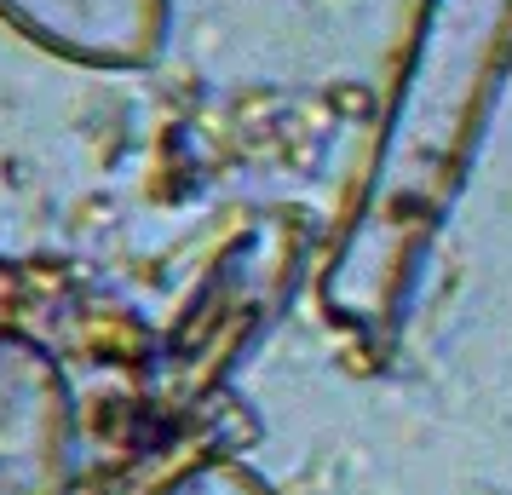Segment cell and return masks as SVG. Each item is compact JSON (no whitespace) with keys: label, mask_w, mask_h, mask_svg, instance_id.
Returning a JSON list of instances; mask_svg holds the SVG:
<instances>
[{"label":"cell","mask_w":512,"mask_h":495,"mask_svg":"<svg viewBox=\"0 0 512 495\" xmlns=\"http://www.w3.org/2000/svg\"><path fill=\"white\" fill-rule=\"evenodd\" d=\"M507 75L512 0H426L363 196L317 283L328 323L363 352H386L409 323Z\"/></svg>","instance_id":"cell-1"},{"label":"cell","mask_w":512,"mask_h":495,"mask_svg":"<svg viewBox=\"0 0 512 495\" xmlns=\"http://www.w3.org/2000/svg\"><path fill=\"white\" fill-rule=\"evenodd\" d=\"M81 478V403L64 363L0 329V495H70Z\"/></svg>","instance_id":"cell-2"},{"label":"cell","mask_w":512,"mask_h":495,"mask_svg":"<svg viewBox=\"0 0 512 495\" xmlns=\"http://www.w3.org/2000/svg\"><path fill=\"white\" fill-rule=\"evenodd\" d=\"M0 18L70 64L139 70L167 47L173 0H0Z\"/></svg>","instance_id":"cell-3"},{"label":"cell","mask_w":512,"mask_h":495,"mask_svg":"<svg viewBox=\"0 0 512 495\" xmlns=\"http://www.w3.org/2000/svg\"><path fill=\"white\" fill-rule=\"evenodd\" d=\"M162 495H277V490H271L248 461H236V455H208V461H190L185 472H173Z\"/></svg>","instance_id":"cell-4"}]
</instances>
